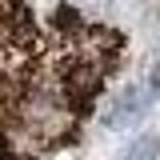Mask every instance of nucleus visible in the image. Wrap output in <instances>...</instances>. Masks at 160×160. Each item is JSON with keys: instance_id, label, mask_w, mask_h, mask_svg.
Returning a JSON list of instances; mask_svg holds the SVG:
<instances>
[{"instance_id": "nucleus-1", "label": "nucleus", "mask_w": 160, "mask_h": 160, "mask_svg": "<svg viewBox=\"0 0 160 160\" xmlns=\"http://www.w3.org/2000/svg\"><path fill=\"white\" fill-rule=\"evenodd\" d=\"M148 88H128V92H120V100L112 104V112H108V124L120 128V124H128V120H136L144 108H148Z\"/></svg>"}, {"instance_id": "nucleus-2", "label": "nucleus", "mask_w": 160, "mask_h": 160, "mask_svg": "<svg viewBox=\"0 0 160 160\" xmlns=\"http://www.w3.org/2000/svg\"><path fill=\"white\" fill-rule=\"evenodd\" d=\"M128 160H156V140H136L128 148Z\"/></svg>"}, {"instance_id": "nucleus-3", "label": "nucleus", "mask_w": 160, "mask_h": 160, "mask_svg": "<svg viewBox=\"0 0 160 160\" xmlns=\"http://www.w3.org/2000/svg\"><path fill=\"white\" fill-rule=\"evenodd\" d=\"M144 88H148V96H160V64L148 72V84H144Z\"/></svg>"}]
</instances>
